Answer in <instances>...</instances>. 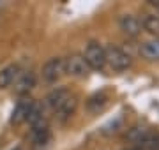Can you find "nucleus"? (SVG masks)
<instances>
[{"label":"nucleus","instance_id":"nucleus-1","mask_svg":"<svg viewBox=\"0 0 159 150\" xmlns=\"http://www.w3.org/2000/svg\"><path fill=\"white\" fill-rule=\"evenodd\" d=\"M106 51V65H110L113 71L117 73H122V71H127L133 65V58L125 50H122L117 44H110V46L104 48Z\"/></svg>","mask_w":159,"mask_h":150},{"label":"nucleus","instance_id":"nucleus-2","mask_svg":"<svg viewBox=\"0 0 159 150\" xmlns=\"http://www.w3.org/2000/svg\"><path fill=\"white\" fill-rule=\"evenodd\" d=\"M83 58H85L87 65L90 67V71H102L106 67V51L97 41H90L87 44Z\"/></svg>","mask_w":159,"mask_h":150},{"label":"nucleus","instance_id":"nucleus-3","mask_svg":"<svg viewBox=\"0 0 159 150\" xmlns=\"http://www.w3.org/2000/svg\"><path fill=\"white\" fill-rule=\"evenodd\" d=\"M51 143V131L48 122L30 126V147L32 150H46Z\"/></svg>","mask_w":159,"mask_h":150},{"label":"nucleus","instance_id":"nucleus-4","mask_svg":"<svg viewBox=\"0 0 159 150\" xmlns=\"http://www.w3.org/2000/svg\"><path fill=\"white\" fill-rule=\"evenodd\" d=\"M43 80L46 83H57L62 76H66V58L62 57H53L43 65Z\"/></svg>","mask_w":159,"mask_h":150},{"label":"nucleus","instance_id":"nucleus-5","mask_svg":"<svg viewBox=\"0 0 159 150\" xmlns=\"http://www.w3.org/2000/svg\"><path fill=\"white\" fill-rule=\"evenodd\" d=\"M90 73V67L87 65L83 55L73 53L66 58V74H71L74 78H87Z\"/></svg>","mask_w":159,"mask_h":150},{"label":"nucleus","instance_id":"nucleus-6","mask_svg":"<svg viewBox=\"0 0 159 150\" xmlns=\"http://www.w3.org/2000/svg\"><path fill=\"white\" fill-rule=\"evenodd\" d=\"M34 104H35V101L30 99L29 95H25V97L20 99L16 103V106H14L12 113H11V124L12 126H20L23 122H27V118H29V115H30V110H32Z\"/></svg>","mask_w":159,"mask_h":150},{"label":"nucleus","instance_id":"nucleus-7","mask_svg":"<svg viewBox=\"0 0 159 150\" xmlns=\"http://www.w3.org/2000/svg\"><path fill=\"white\" fill-rule=\"evenodd\" d=\"M71 95H73V92H71L69 88L58 87V88H55V90H51V92L46 95V106L55 113V111H57L58 108H60V106L71 97Z\"/></svg>","mask_w":159,"mask_h":150},{"label":"nucleus","instance_id":"nucleus-8","mask_svg":"<svg viewBox=\"0 0 159 150\" xmlns=\"http://www.w3.org/2000/svg\"><path fill=\"white\" fill-rule=\"evenodd\" d=\"M119 27L127 37H136L142 34V23L140 18L133 16V14H122L119 18Z\"/></svg>","mask_w":159,"mask_h":150},{"label":"nucleus","instance_id":"nucleus-9","mask_svg":"<svg viewBox=\"0 0 159 150\" xmlns=\"http://www.w3.org/2000/svg\"><path fill=\"white\" fill-rule=\"evenodd\" d=\"M134 147L142 150H156L159 148V131L157 129H143L142 136L138 138Z\"/></svg>","mask_w":159,"mask_h":150},{"label":"nucleus","instance_id":"nucleus-10","mask_svg":"<svg viewBox=\"0 0 159 150\" xmlns=\"http://www.w3.org/2000/svg\"><path fill=\"white\" fill-rule=\"evenodd\" d=\"M14 83H16V85H14V87H16V94L21 95V97H25V95H29V92L35 87V74L32 71L20 73Z\"/></svg>","mask_w":159,"mask_h":150},{"label":"nucleus","instance_id":"nucleus-11","mask_svg":"<svg viewBox=\"0 0 159 150\" xmlns=\"http://www.w3.org/2000/svg\"><path fill=\"white\" fill-rule=\"evenodd\" d=\"M76 108H78V97L73 94V95H71V97H69L67 101H66V103H64L62 106L53 113V115L57 117L58 122H66V120H69V118L74 115Z\"/></svg>","mask_w":159,"mask_h":150},{"label":"nucleus","instance_id":"nucleus-12","mask_svg":"<svg viewBox=\"0 0 159 150\" xmlns=\"http://www.w3.org/2000/svg\"><path fill=\"white\" fill-rule=\"evenodd\" d=\"M140 23H142V29L145 30V32H148V34L154 35V37H159V14L157 12L142 14Z\"/></svg>","mask_w":159,"mask_h":150},{"label":"nucleus","instance_id":"nucleus-13","mask_svg":"<svg viewBox=\"0 0 159 150\" xmlns=\"http://www.w3.org/2000/svg\"><path fill=\"white\" fill-rule=\"evenodd\" d=\"M18 74H20V65L18 64H9L4 69H0V88L11 87L16 81Z\"/></svg>","mask_w":159,"mask_h":150},{"label":"nucleus","instance_id":"nucleus-14","mask_svg":"<svg viewBox=\"0 0 159 150\" xmlns=\"http://www.w3.org/2000/svg\"><path fill=\"white\" fill-rule=\"evenodd\" d=\"M140 53L147 60H159V37H152V39L145 41L140 48Z\"/></svg>","mask_w":159,"mask_h":150},{"label":"nucleus","instance_id":"nucleus-15","mask_svg":"<svg viewBox=\"0 0 159 150\" xmlns=\"http://www.w3.org/2000/svg\"><path fill=\"white\" fill-rule=\"evenodd\" d=\"M108 101H110V95L106 92H97V94H94L92 97H89L87 108H89V111H92V113H99V111L108 104Z\"/></svg>","mask_w":159,"mask_h":150},{"label":"nucleus","instance_id":"nucleus-16","mask_svg":"<svg viewBox=\"0 0 159 150\" xmlns=\"http://www.w3.org/2000/svg\"><path fill=\"white\" fill-rule=\"evenodd\" d=\"M124 150H142V148H138V147H131V148H124Z\"/></svg>","mask_w":159,"mask_h":150},{"label":"nucleus","instance_id":"nucleus-17","mask_svg":"<svg viewBox=\"0 0 159 150\" xmlns=\"http://www.w3.org/2000/svg\"><path fill=\"white\" fill-rule=\"evenodd\" d=\"M12 150H21V148H12Z\"/></svg>","mask_w":159,"mask_h":150}]
</instances>
